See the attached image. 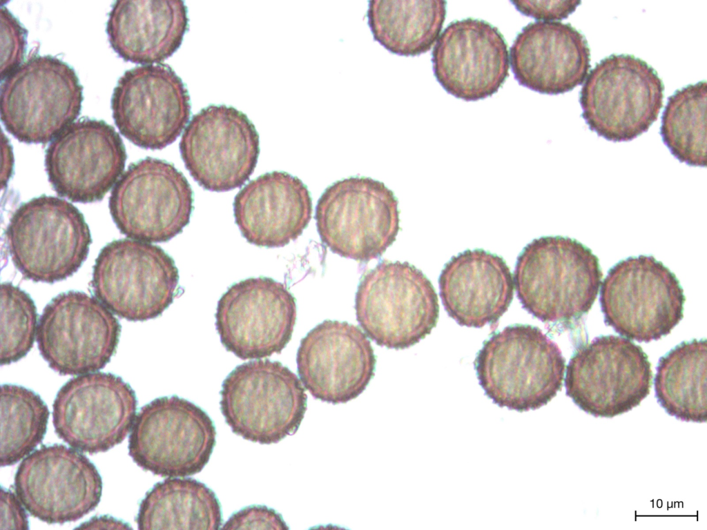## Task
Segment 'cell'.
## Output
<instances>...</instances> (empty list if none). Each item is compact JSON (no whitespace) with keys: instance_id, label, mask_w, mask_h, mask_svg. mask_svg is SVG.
Here are the masks:
<instances>
[{"instance_id":"6da1fadb","label":"cell","mask_w":707,"mask_h":530,"mask_svg":"<svg viewBox=\"0 0 707 530\" xmlns=\"http://www.w3.org/2000/svg\"><path fill=\"white\" fill-rule=\"evenodd\" d=\"M603 273L591 249L568 237L543 236L519 255L514 284L522 307L543 322L577 320L592 308Z\"/></svg>"},{"instance_id":"7a4b0ae2","label":"cell","mask_w":707,"mask_h":530,"mask_svg":"<svg viewBox=\"0 0 707 530\" xmlns=\"http://www.w3.org/2000/svg\"><path fill=\"white\" fill-rule=\"evenodd\" d=\"M474 369L485 394L501 407L536 410L562 389L565 359L539 327L510 325L483 342Z\"/></svg>"},{"instance_id":"3957f363","label":"cell","mask_w":707,"mask_h":530,"mask_svg":"<svg viewBox=\"0 0 707 530\" xmlns=\"http://www.w3.org/2000/svg\"><path fill=\"white\" fill-rule=\"evenodd\" d=\"M356 319L380 346L405 349L436 326L438 298L426 275L407 262L383 260L361 277L355 297Z\"/></svg>"},{"instance_id":"277c9868","label":"cell","mask_w":707,"mask_h":530,"mask_svg":"<svg viewBox=\"0 0 707 530\" xmlns=\"http://www.w3.org/2000/svg\"><path fill=\"white\" fill-rule=\"evenodd\" d=\"M6 236L12 261L23 277L48 284L75 273L92 243L79 210L62 198L45 195L16 209Z\"/></svg>"},{"instance_id":"5b68a950","label":"cell","mask_w":707,"mask_h":530,"mask_svg":"<svg viewBox=\"0 0 707 530\" xmlns=\"http://www.w3.org/2000/svg\"><path fill=\"white\" fill-rule=\"evenodd\" d=\"M221 412L232 431L262 444L278 443L298 429L307 395L298 376L278 361L237 366L220 391Z\"/></svg>"},{"instance_id":"8992f818","label":"cell","mask_w":707,"mask_h":530,"mask_svg":"<svg viewBox=\"0 0 707 530\" xmlns=\"http://www.w3.org/2000/svg\"><path fill=\"white\" fill-rule=\"evenodd\" d=\"M83 87L75 70L49 55H31L1 84V119L26 144H46L78 117Z\"/></svg>"},{"instance_id":"52a82bcc","label":"cell","mask_w":707,"mask_h":530,"mask_svg":"<svg viewBox=\"0 0 707 530\" xmlns=\"http://www.w3.org/2000/svg\"><path fill=\"white\" fill-rule=\"evenodd\" d=\"M664 86L657 71L632 55H611L587 75L579 92L589 128L614 141L647 132L663 107Z\"/></svg>"},{"instance_id":"ba28073f","label":"cell","mask_w":707,"mask_h":530,"mask_svg":"<svg viewBox=\"0 0 707 530\" xmlns=\"http://www.w3.org/2000/svg\"><path fill=\"white\" fill-rule=\"evenodd\" d=\"M685 301L676 275L661 262L645 255L612 266L599 297L605 324L639 342L668 335L684 317Z\"/></svg>"},{"instance_id":"9c48e42d","label":"cell","mask_w":707,"mask_h":530,"mask_svg":"<svg viewBox=\"0 0 707 530\" xmlns=\"http://www.w3.org/2000/svg\"><path fill=\"white\" fill-rule=\"evenodd\" d=\"M398 202L383 182L350 177L328 186L316 207L320 240L341 257L367 262L380 257L396 241Z\"/></svg>"},{"instance_id":"30bf717a","label":"cell","mask_w":707,"mask_h":530,"mask_svg":"<svg viewBox=\"0 0 707 530\" xmlns=\"http://www.w3.org/2000/svg\"><path fill=\"white\" fill-rule=\"evenodd\" d=\"M213 421L177 395L157 398L137 413L128 454L144 471L163 478L193 475L209 462L216 444Z\"/></svg>"},{"instance_id":"8fae6325","label":"cell","mask_w":707,"mask_h":530,"mask_svg":"<svg viewBox=\"0 0 707 530\" xmlns=\"http://www.w3.org/2000/svg\"><path fill=\"white\" fill-rule=\"evenodd\" d=\"M651 363L642 348L614 335L582 344L566 368V395L586 413L612 418L639 406L650 393Z\"/></svg>"},{"instance_id":"7c38bea8","label":"cell","mask_w":707,"mask_h":530,"mask_svg":"<svg viewBox=\"0 0 707 530\" xmlns=\"http://www.w3.org/2000/svg\"><path fill=\"white\" fill-rule=\"evenodd\" d=\"M179 272L161 247L120 239L100 251L91 287L97 297L119 317L144 322L160 316L177 295Z\"/></svg>"},{"instance_id":"4fadbf2b","label":"cell","mask_w":707,"mask_h":530,"mask_svg":"<svg viewBox=\"0 0 707 530\" xmlns=\"http://www.w3.org/2000/svg\"><path fill=\"white\" fill-rule=\"evenodd\" d=\"M193 191L184 174L165 160L147 157L130 164L109 198L113 222L132 239L166 242L189 224Z\"/></svg>"},{"instance_id":"5bb4252c","label":"cell","mask_w":707,"mask_h":530,"mask_svg":"<svg viewBox=\"0 0 707 530\" xmlns=\"http://www.w3.org/2000/svg\"><path fill=\"white\" fill-rule=\"evenodd\" d=\"M121 324L99 300L77 291L59 293L44 307L36 340L48 366L62 375L104 369L115 354Z\"/></svg>"},{"instance_id":"9a60e30c","label":"cell","mask_w":707,"mask_h":530,"mask_svg":"<svg viewBox=\"0 0 707 530\" xmlns=\"http://www.w3.org/2000/svg\"><path fill=\"white\" fill-rule=\"evenodd\" d=\"M137 410V397L128 383L110 373L94 372L75 377L59 389L52 423L61 440L93 455L125 440Z\"/></svg>"},{"instance_id":"2e32d148","label":"cell","mask_w":707,"mask_h":530,"mask_svg":"<svg viewBox=\"0 0 707 530\" xmlns=\"http://www.w3.org/2000/svg\"><path fill=\"white\" fill-rule=\"evenodd\" d=\"M14 492L32 517L48 524L77 521L99 504L102 480L79 451L62 444L43 445L19 464Z\"/></svg>"},{"instance_id":"e0dca14e","label":"cell","mask_w":707,"mask_h":530,"mask_svg":"<svg viewBox=\"0 0 707 530\" xmlns=\"http://www.w3.org/2000/svg\"><path fill=\"white\" fill-rule=\"evenodd\" d=\"M179 148L186 168L200 186L226 192L242 186L253 174L260 139L246 114L211 104L192 117Z\"/></svg>"},{"instance_id":"ac0fdd59","label":"cell","mask_w":707,"mask_h":530,"mask_svg":"<svg viewBox=\"0 0 707 530\" xmlns=\"http://www.w3.org/2000/svg\"><path fill=\"white\" fill-rule=\"evenodd\" d=\"M215 326L226 351L241 360L280 353L291 339L296 300L287 286L267 277L231 285L220 298Z\"/></svg>"},{"instance_id":"d6986e66","label":"cell","mask_w":707,"mask_h":530,"mask_svg":"<svg viewBox=\"0 0 707 530\" xmlns=\"http://www.w3.org/2000/svg\"><path fill=\"white\" fill-rule=\"evenodd\" d=\"M111 110L121 134L135 146L151 150L173 144L191 114L185 84L166 63L126 70L113 90Z\"/></svg>"},{"instance_id":"ffe728a7","label":"cell","mask_w":707,"mask_h":530,"mask_svg":"<svg viewBox=\"0 0 707 530\" xmlns=\"http://www.w3.org/2000/svg\"><path fill=\"white\" fill-rule=\"evenodd\" d=\"M126 158L124 142L113 126L84 117L50 141L45 168L58 195L87 204L101 201L115 185Z\"/></svg>"},{"instance_id":"44dd1931","label":"cell","mask_w":707,"mask_h":530,"mask_svg":"<svg viewBox=\"0 0 707 530\" xmlns=\"http://www.w3.org/2000/svg\"><path fill=\"white\" fill-rule=\"evenodd\" d=\"M296 362L304 389L316 399L337 404L366 389L374 376L376 357L359 327L327 320L301 340Z\"/></svg>"},{"instance_id":"7402d4cb","label":"cell","mask_w":707,"mask_h":530,"mask_svg":"<svg viewBox=\"0 0 707 530\" xmlns=\"http://www.w3.org/2000/svg\"><path fill=\"white\" fill-rule=\"evenodd\" d=\"M432 61L444 90L467 101L491 97L509 76L507 42L496 27L481 19L449 23L436 42Z\"/></svg>"},{"instance_id":"603a6c76","label":"cell","mask_w":707,"mask_h":530,"mask_svg":"<svg viewBox=\"0 0 707 530\" xmlns=\"http://www.w3.org/2000/svg\"><path fill=\"white\" fill-rule=\"evenodd\" d=\"M509 56L518 83L545 95L572 90L583 84L591 67L585 36L561 21L528 23L514 40Z\"/></svg>"},{"instance_id":"cb8c5ba5","label":"cell","mask_w":707,"mask_h":530,"mask_svg":"<svg viewBox=\"0 0 707 530\" xmlns=\"http://www.w3.org/2000/svg\"><path fill=\"white\" fill-rule=\"evenodd\" d=\"M312 211L307 186L283 171L267 173L251 180L233 202L235 222L242 235L260 247H283L298 239Z\"/></svg>"},{"instance_id":"d4e9b609","label":"cell","mask_w":707,"mask_h":530,"mask_svg":"<svg viewBox=\"0 0 707 530\" xmlns=\"http://www.w3.org/2000/svg\"><path fill=\"white\" fill-rule=\"evenodd\" d=\"M438 286L445 311L462 326L496 323L514 297V278L505 261L478 248L453 256L440 272Z\"/></svg>"},{"instance_id":"484cf974","label":"cell","mask_w":707,"mask_h":530,"mask_svg":"<svg viewBox=\"0 0 707 530\" xmlns=\"http://www.w3.org/2000/svg\"><path fill=\"white\" fill-rule=\"evenodd\" d=\"M108 17L112 48L135 63H159L169 58L188 29V9L180 0H118Z\"/></svg>"},{"instance_id":"4316f807","label":"cell","mask_w":707,"mask_h":530,"mask_svg":"<svg viewBox=\"0 0 707 530\" xmlns=\"http://www.w3.org/2000/svg\"><path fill=\"white\" fill-rule=\"evenodd\" d=\"M221 504L212 489L190 478H168L156 483L139 505L135 518L144 529H218Z\"/></svg>"},{"instance_id":"83f0119b","label":"cell","mask_w":707,"mask_h":530,"mask_svg":"<svg viewBox=\"0 0 707 530\" xmlns=\"http://www.w3.org/2000/svg\"><path fill=\"white\" fill-rule=\"evenodd\" d=\"M447 14L439 0H373L368 23L376 41L400 56L429 51L438 40Z\"/></svg>"},{"instance_id":"f1b7e54d","label":"cell","mask_w":707,"mask_h":530,"mask_svg":"<svg viewBox=\"0 0 707 530\" xmlns=\"http://www.w3.org/2000/svg\"><path fill=\"white\" fill-rule=\"evenodd\" d=\"M706 340L683 342L661 357L654 378L655 398L679 420H707Z\"/></svg>"},{"instance_id":"f546056e","label":"cell","mask_w":707,"mask_h":530,"mask_svg":"<svg viewBox=\"0 0 707 530\" xmlns=\"http://www.w3.org/2000/svg\"><path fill=\"white\" fill-rule=\"evenodd\" d=\"M706 81L677 90L667 101L660 134L664 144L679 161L706 166Z\"/></svg>"},{"instance_id":"4dcf8cb0","label":"cell","mask_w":707,"mask_h":530,"mask_svg":"<svg viewBox=\"0 0 707 530\" xmlns=\"http://www.w3.org/2000/svg\"><path fill=\"white\" fill-rule=\"evenodd\" d=\"M1 466L30 454L46 433L50 411L40 395L22 386H1Z\"/></svg>"},{"instance_id":"1f68e13d","label":"cell","mask_w":707,"mask_h":530,"mask_svg":"<svg viewBox=\"0 0 707 530\" xmlns=\"http://www.w3.org/2000/svg\"><path fill=\"white\" fill-rule=\"evenodd\" d=\"M38 314L30 295L12 283L1 285V366L16 362L32 349L38 327Z\"/></svg>"},{"instance_id":"d6a6232c","label":"cell","mask_w":707,"mask_h":530,"mask_svg":"<svg viewBox=\"0 0 707 530\" xmlns=\"http://www.w3.org/2000/svg\"><path fill=\"white\" fill-rule=\"evenodd\" d=\"M1 79L23 62L27 48L28 31L8 8L1 6Z\"/></svg>"},{"instance_id":"836d02e7","label":"cell","mask_w":707,"mask_h":530,"mask_svg":"<svg viewBox=\"0 0 707 530\" xmlns=\"http://www.w3.org/2000/svg\"><path fill=\"white\" fill-rule=\"evenodd\" d=\"M222 529H289L282 516L265 505H251L234 513Z\"/></svg>"},{"instance_id":"e575fe53","label":"cell","mask_w":707,"mask_h":530,"mask_svg":"<svg viewBox=\"0 0 707 530\" xmlns=\"http://www.w3.org/2000/svg\"><path fill=\"white\" fill-rule=\"evenodd\" d=\"M521 14L541 21H557L571 14L581 1H510Z\"/></svg>"},{"instance_id":"d590c367","label":"cell","mask_w":707,"mask_h":530,"mask_svg":"<svg viewBox=\"0 0 707 530\" xmlns=\"http://www.w3.org/2000/svg\"><path fill=\"white\" fill-rule=\"evenodd\" d=\"M1 529H28L29 520L26 509L17 494L3 487H1Z\"/></svg>"},{"instance_id":"8d00e7d4","label":"cell","mask_w":707,"mask_h":530,"mask_svg":"<svg viewBox=\"0 0 707 530\" xmlns=\"http://www.w3.org/2000/svg\"><path fill=\"white\" fill-rule=\"evenodd\" d=\"M76 529H132L129 524L113 516L103 515L91 518L88 520L81 523Z\"/></svg>"}]
</instances>
